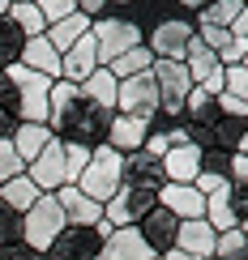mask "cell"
Here are the masks:
<instances>
[{
    "mask_svg": "<svg viewBox=\"0 0 248 260\" xmlns=\"http://www.w3.org/2000/svg\"><path fill=\"white\" fill-rule=\"evenodd\" d=\"M94 260H158V256L146 247V239L137 235V226H124V231H112V239H103Z\"/></svg>",
    "mask_w": 248,
    "mask_h": 260,
    "instance_id": "5bb4252c",
    "label": "cell"
},
{
    "mask_svg": "<svg viewBox=\"0 0 248 260\" xmlns=\"http://www.w3.org/2000/svg\"><path fill=\"white\" fill-rule=\"evenodd\" d=\"M240 9H244V0H214V5H206L197 13V21L192 26H218V30H231V21L240 17Z\"/></svg>",
    "mask_w": 248,
    "mask_h": 260,
    "instance_id": "f546056e",
    "label": "cell"
},
{
    "mask_svg": "<svg viewBox=\"0 0 248 260\" xmlns=\"http://www.w3.org/2000/svg\"><path fill=\"white\" fill-rule=\"evenodd\" d=\"M112 115H116V111H103V107L77 99L73 107H64V111L51 115L47 128H51V137H56V141H64V145H86V149H94V145H107Z\"/></svg>",
    "mask_w": 248,
    "mask_h": 260,
    "instance_id": "6da1fadb",
    "label": "cell"
},
{
    "mask_svg": "<svg viewBox=\"0 0 248 260\" xmlns=\"http://www.w3.org/2000/svg\"><path fill=\"white\" fill-rule=\"evenodd\" d=\"M26 179L35 183L39 192H60L64 183H69V175H64V141L51 137L47 145H43V154L26 167Z\"/></svg>",
    "mask_w": 248,
    "mask_h": 260,
    "instance_id": "30bf717a",
    "label": "cell"
},
{
    "mask_svg": "<svg viewBox=\"0 0 248 260\" xmlns=\"http://www.w3.org/2000/svg\"><path fill=\"white\" fill-rule=\"evenodd\" d=\"M231 183H248V154H231V171H227Z\"/></svg>",
    "mask_w": 248,
    "mask_h": 260,
    "instance_id": "ee69618b",
    "label": "cell"
},
{
    "mask_svg": "<svg viewBox=\"0 0 248 260\" xmlns=\"http://www.w3.org/2000/svg\"><path fill=\"white\" fill-rule=\"evenodd\" d=\"M94 69H99V51H94V39H90V35H86V39H77V43H73V47L60 56V81L81 85Z\"/></svg>",
    "mask_w": 248,
    "mask_h": 260,
    "instance_id": "9a60e30c",
    "label": "cell"
},
{
    "mask_svg": "<svg viewBox=\"0 0 248 260\" xmlns=\"http://www.w3.org/2000/svg\"><path fill=\"white\" fill-rule=\"evenodd\" d=\"M21 243V213H13L5 201H0V247Z\"/></svg>",
    "mask_w": 248,
    "mask_h": 260,
    "instance_id": "836d02e7",
    "label": "cell"
},
{
    "mask_svg": "<svg viewBox=\"0 0 248 260\" xmlns=\"http://www.w3.org/2000/svg\"><path fill=\"white\" fill-rule=\"evenodd\" d=\"M86 35H90V17H86V13H73V17L56 21V26H47V43L60 51V56H64L77 39H86Z\"/></svg>",
    "mask_w": 248,
    "mask_h": 260,
    "instance_id": "cb8c5ba5",
    "label": "cell"
},
{
    "mask_svg": "<svg viewBox=\"0 0 248 260\" xmlns=\"http://www.w3.org/2000/svg\"><path fill=\"white\" fill-rule=\"evenodd\" d=\"M90 39H94V51H99V69H107L116 56H124V51L142 47L146 35L137 21L128 17H94L90 21Z\"/></svg>",
    "mask_w": 248,
    "mask_h": 260,
    "instance_id": "5b68a950",
    "label": "cell"
},
{
    "mask_svg": "<svg viewBox=\"0 0 248 260\" xmlns=\"http://www.w3.org/2000/svg\"><path fill=\"white\" fill-rule=\"evenodd\" d=\"M158 205H163L176 222L206 218V197H201L192 183H163V188H158Z\"/></svg>",
    "mask_w": 248,
    "mask_h": 260,
    "instance_id": "8fae6325",
    "label": "cell"
},
{
    "mask_svg": "<svg viewBox=\"0 0 248 260\" xmlns=\"http://www.w3.org/2000/svg\"><path fill=\"white\" fill-rule=\"evenodd\" d=\"M231 35H235V39H240V43H244V47H248V5L240 9V17H235V21H231Z\"/></svg>",
    "mask_w": 248,
    "mask_h": 260,
    "instance_id": "bcb514c9",
    "label": "cell"
},
{
    "mask_svg": "<svg viewBox=\"0 0 248 260\" xmlns=\"http://www.w3.org/2000/svg\"><path fill=\"white\" fill-rule=\"evenodd\" d=\"M99 247H103V239L94 226H64L43 260H94Z\"/></svg>",
    "mask_w": 248,
    "mask_h": 260,
    "instance_id": "9c48e42d",
    "label": "cell"
},
{
    "mask_svg": "<svg viewBox=\"0 0 248 260\" xmlns=\"http://www.w3.org/2000/svg\"><path fill=\"white\" fill-rule=\"evenodd\" d=\"M13 128H17V120H13L9 111H0V141H9V137H13Z\"/></svg>",
    "mask_w": 248,
    "mask_h": 260,
    "instance_id": "7dc6e473",
    "label": "cell"
},
{
    "mask_svg": "<svg viewBox=\"0 0 248 260\" xmlns=\"http://www.w3.org/2000/svg\"><path fill=\"white\" fill-rule=\"evenodd\" d=\"M223 77H227V94H235L248 107V69L244 64H231V69H223Z\"/></svg>",
    "mask_w": 248,
    "mask_h": 260,
    "instance_id": "f35d334b",
    "label": "cell"
},
{
    "mask_svg": "<svg viewBox=\"0 0 248 260\" xmlns=\"http://www.w3.org/2000/svg\"><path fill=\"white\" fill-rule=\"evenodd\" d=\"M81 197H90L94 205H107L116 192L124 188V158L116 154L112 145H94L90 149V162H86L81 179L73 183Z\"/></svg>",
    "mask_w": 248,
    "mask_h": 260,
    "instance_id": "7a4b0ae2",
    "label": "cell"
},
{
    "mask_svg": "<svg viewBox=\"0 0 248 260\" xmlns=\"http://www.w3.org/2000/svg\"><path fill=\"white\" fill-rule=\"evenodd\" d=\"M240 260H248V252H244V256H240Z\"/></svg>",
    "mask_w": 248,
    "mask_h": 260,
    "instance_id": "db71d44e",
    "label": "cell"
},
{
    "mask_svg": "<svg viewBox=\"0 0 248 260\" xmlns=\"http://www.w3.org/2000/svg\"><path fill=\"white\" fill-rule=\"evenodd\" d=\"M39 197H43V192H39V188H35V183H30L26 175H17V179L0 183V201H5L13 213H26V209H30V205H35Z\"/></svg>",
    "mask_w": 248,
    "mask_h": 260,
    "instance_id": "4316f807",
    "label": "cell"
},
{
    "mask_svg": "<svg viewBox=\"0 0 248 260\" xmlns=\"http://www.w3.org/2000/svg\"><path fill=\"white\" fill-rule=\"evenodd\" d=\"M35 9L43 13V21H47V26H56V21H64V17L77 13V5H73V0H35Z\"/></svg>",
    "mask_w": 248,
    "mask_h": 260,
    "instance_id": "8d00e7d4",
    "label": "cell"
},
{
    "mask_svg": "<svg viewBox=\"0 0 248 260\" xmlns=\"http://www.w3.org/2000/svg\"><path fill=\"white\" fill-rule=\"evenodd\" d=\"M180 5H184L188 13H201V9H206V5H214V0H180Z\"/></svg>",
    "mask_w": 248,
    "mask_h": 260,
    "instance_id": "681fc988",
    "label": "cell"
},
{
    "mask_svg": "<svg viewBox=\"0 0 248 260\" xmlns=\"http://www.w3.org/2000/svg\"><path fill=\"white\" fill-rule=\"evenodd\" d=\"M244 128H248V120H244Z\"/></svg>",
    "mask_w": 248,
    "mask_h": 260,
    "instance_id": "11a10c76",
    "label": "cell"
},
{
    "mask_svg": "<svg viewBox=\"0 0 248 260\" xmlns=\"http://www.w3.org/2000/svg\"><path fill=\"white\" fill-rule=\"evenodd\" d=\"M231 213L235 218H248V183H231Z\"/></svg>",
    "mask_w": 248,
    "mask_h": 260,
    "instance_id": "b9f144b4",
    "label": "cell"
},
{
    "mask_svg": "<svg viewBox=\"0 0 248 260\" xmlns=\"http://www.w3.org/2000/svg\"><path fill=\"white\" fill-rule=\"evenodd\" d=\"M5 17L21 30V39H39V35H47V21H43V13L35 9V0H17V5H9Z\"/></svg>",
    "mask_w": 248,
    "mask_h": 260,
    "instance_id": "484cf974",
    "label": "cell"
},
{
    "mask_svg": "<svg viewBox=\"0 0 248 260\" xmlns=\"http://www.w3.org/2000/svg\"><path fill=\"white\" fill-rule=\"evenodd\" d=\"M244 5H248V0H244Z\"/></svg>",
    "mask_w": 248,
    "mask_h": 260,
    "instance_id": "6f0895ef",
    "label": "cell"
},
{
    "mask_svg": "<svg viewBox=\"0 0 248 260\" xmlns=\"http://www.w3.org/2000/svg\"><path fill=\"white\" fill-rule=\"evenodd\" d=\"M158 205V192H142V188H120L112 201L103 205V222H112L116 231H124V226H137L146 218L150 209Z\"/></svg>",
    "mask_w": 248,
    "mask_h": 260,
    "instance_id": "ba28073f",
    "label": "cell"
},
{
    "mask_svg": "<svg viewBox=\"0 0 248 260\" xmlns=\"http://www.w3.org/2000/svg\"><path fill=\"white\" fill-rule=\"evenodd\" d=\"M176 231H180V222L171 218L163 205H154V209L137 222V235L146 239V247H150L154 256H163V252H171V247H176Z\"/></svg>",
    "mask_w": 248,
    "mask_h": 260,
    "instance_id": "7c38bea8",
    "label": "cell"
},
{
    "mask_svg": "<svg viewBox=\"0 0 248 260\" xmlns=\"http://www.w3.org/2000/svg\"><path fill=\"white\" fill-rule=\"evenodd\" d=\"M158 260H201V256H188V252H180V247H171V252H163Z\"/></svg>",
    "mask_w": 248,
    "mask_h": 260,
    "instance_id": "c3c4849f",
    "label": "cell"
},
{
    "mask_svg": "<svg viewBox=\"0 0 248 260\" xmlns=\"http://www.w3.org/2000/svg\"><path fill=\"white\" fill-rule=\"evenodd\" d=\"M17 64H26L30 73H43V77L60 81V51L47 43V35H39V39H26V43H21Z\"/></svg>",
    "mask_w": 248,
    "mask_h": 260,
    "instance_id": "ac0fdd59",
    "label": "cell"
},
{
    "mask_svg": "<svg viewBox=\"0 0 248 260\" xmlns=\"http://www.w3.org/2000/svg\"><path fill=\"white\" fill-rule=\"evenodd\" d=\"M184 69H188V77H192V85H201L210 77V73H218L223 64H218V56L206 47L201 39H192V47H188V56H184Z\"/></svg>",
    "mask_w": 248,
    "mask_h": 260,
    "instance_id": "83f0119b",
    "label": "cell"
},
{
    "mask_svg": "<svg viewBox=\"0 0 248 260\" xmlns=\"http://www.w3.org/2000/svg\"><path fill=\"white\" fill-rule=\"evenodd\" d=\"M214 239H218V235L210 231L206 218H197V222H180V231H176V247H180V252H188V256H201V260L214 256Z\"/></svg>",
    "mask_w": 248,
    "mask_h": 260,
    "instance_id": "ffe728a7",
    "label": "cell"
},
{
    "mask_svg": "<svg viewBox=\"0 0 248 260\" xmlns=\"http://www.w3.org/2000/svg\"><path fill=\"white\" fill-rule=\"evenodd\" d=\"M13 5H17V0H13Z\"/></svg>",
    "mask_w": 248,
    "mask_h": 260,
    "instance_id": "9f6ffc18",
    "label": "cell"
},
{
    "mask_svg": "<svg viewBox=\"0 0 248 260\" xmlns=\"http://www.w3.org/2000/svg\"><path fill=\"white\" fill-rule=\"evenodd\" d=\"M0 111H9L17 120V90H13V81H9V73H0Z\"/></svg>",
    "mask_w": 248,
    "mask_h": 260,
    "instance_id": "60d3db41",
    "label": "cell"
},
{
    "mask_svg": "<svg viewBox=\"0 0 248 260\" xmlns=\"http://www.w3.org/2000/svg\"><path fill=\"white\" fill-rule=\"evenodd\" d=\"M47 141H51V128H47V124H21V120H17L13 137H9V145H13L17 158L30 167V162L43 154V145H47Z\"/></svg>",
    "mask_w": 248,
    "mask_h": 260,
    "instance_id": "7402d4cb",
    "label": "cell"
},
{
    "mask_svg": "<svg viewBox=\"0 0 248 260\" xmlns=\"http://www.w3.org/2000/svg\"><path fill=\"white\" fill-rule=\"evenodd\" d=\"M150 64H154V56H150V47L142 43V47L124 51V56H116L112 64H107V73H112L116 81H128V77H142V73H150Z\"/></svg>",
    "mask_w": 248,
    "mask_h": 260,
    "instance_id": "d4e9b609",
    "label": "cell"
},
{
    "mask_svg": "<svg viewBox=\"0 0 248 260\" xmlns=\"http://www.w3.org/2000/svg\"><path fill=\"white\" fill-rule=\"evenodd\" d=\"M60 201V213H64V226H99L103 222V205H94L90 197H81L73 183H64L56 192Z\"/></svg>",
    "mask_w": 248,
    "mask_h": 260,
    "instance_id": "2e32d148",
    "label": "cell"
},
{
    "mask_svg": "<svg viewBox=\"0 0 248 260\" xmlns=\"http://www.w3.org/2000/svg\"><path fill=\"white\" fill-rule=\"evenodd\" d=\"M107 5H133V0H107Z\"/></svg>",
    "mask_w": 248,
    "mask_h": 260,
    "instance_id": "816d5d0a",
    "label": "cell"
},
{
    "mask_svg": "<svg viewBox=\"0 0 248 260\" xmlns=\"http://www.w3.org/2000/svg\"><path fill=\"white\" fill-rule=\"evenodd\" d=\"M0 260H43V256L30 252L26 243H9V247H0Z\"/></svg>",
    "mask_w": 248,
    "mask_h": 260,
    "instance_id": "7bdbcfd3",
    "label": "cell"
},
{
    "mask_svg": "<svg viewBox=\"0 0 248 260\" xmlns=\"http://www.w3.org/2000/svg\"><path fill=\"white\" fill-rule=\"evenodd\" d=\"M244 252H248V239H244V235H240V231H223L218 239H214V256H210V260H240Z\"/></svg>",
    "mask_w": 248,
    "mask_h": 260,
    "instance_id": "1f68e13d",
    "label": "cell"
},
{
    "mask_svg": "<svg viewBox=\"0 0 248 260\" xmlns=\"http://www.w3.org/2000/svg\"><path fill=\"white\" fill-rule=\"evenodd\" d=\"M116 90H120V81H116L107 69H94L90 77L77 85V99L94 103V107H103V111H116Z\"/></svg>",
    "mask_w": 248,
    "mask_h": 260,
    "instance_id": "44dd1931",
    "label": "cell"
},
{
    "mask_svg": "<svg viewBox=\"0 0 248 260\" xmlns=\"http://www.w3.org/2000/svg\"><path fill=\"white\" fill-rule=\"evenodd\" d=\"M116 115H133V120L154 124V115H158V85H154L150 73L120 81V90H116Z\"/></svg>",
    "mask_w": 248,
    "mask_h": 260,
    "instance_id": "52a82bcc",
    "label": "cell"
},
{
    "mask_svg": "<svg viewBox=\"0 0 248 260\" xmlns=\"http://www.w3.org/2000/svg\"><path fill=\"white\" fill-rule=\"evenodd\" d=\"M64 231V213H60V201L56 192H43V197L30 205L26 213H21V243L30 247V252L47 256V247L56 243V235Z\"/></svg>",
    "mask_w": 248,
    "mask_h": 260,
    "instance_id": "3957f363",
    "label": "cell"
},
{
    "mask_svg": "<svg viewBox=\"0 0 248 260\" xmlns=\"http://www.w3.org/2000/svg\"><path fill=\"white\" fill-rule=\"evenodd\" d=\"M146 133L150 124L146 120H133V115H112V128H107V145L116 149V154H137V149L146 145Z\"/></svg>",
    "mask_w": 248,
    "mask_h": 260,
    "instance_id": "d6986e66",
    "label": "cell"
},
{
    "mask_svg": "<svg viewBox=\"0 0 248 260\" xmlns=\"http://www.w3.org/2000/svg\"><path fill=\"white\" fill-rule=\"evenodd\" d=\"M231 171V154L227 149H201V175H214V179H227ZM231 183V179H227Z\"/></svg>",
    "mask_w": 248,
    "mask_h": 260,
    "instance_id": "d6a6232c",
    "label": "cell"
},
{
    "mask_svg": "<svg viewBox=\"0 0 248 260\" xmlns=\"http://www.w3.org/2000/svg\"><path fill=\"white\" fill-rule=\"evenodd\" d=\"M9 81L17 90V120L21 124H47L51 107H47V90H51V77L43 73H30L26 64H9Z\"/></svg>",
    "mask_w": 248,
    "mask_h": 260,
    "instance_id": "277c9868",
    "label": "cell"
},
{
    "mask_svg": "<svg viewBox=\"0 0 248 260\" xmlns=\"http://www.w3.org/2000/svg\"><path fill=\"white\" fill-rule=\"evenodd\" d=\"M158 162H163L167 183H192L201 175V149L197 145H171Z\"/></svg>",
    "mask_w": 248,
    "mask_h": 260,
    "instance_id": "e0dca14e",
    "label": "cell"
},
{
    "mask_svg": "<svg viewBox=\"0 0 248 260\" xmlns=\"http://www.w3.org/2000/svg\"><path fill=\"white\" fill-rule=\"evenodd\" d=\"M142 149H146L150 158H163L167 149H171V141H167V133H163V128H150V133H146V145H142Z\"/></svg>",
    "mask_w": 248,
    "mask_h": 260,
    "instance_id": "ab89813d",
    "label": "cell"
},
{
    "mask_svg": "<svg viewBox=\"0 0 248 260\" xmlns=\"http://www.w3.org/2000/svg\"><path fill=\"white\" fill-rule=\"evenodd\" d=\"M73 5H77V13H86V17H103V9H107V0H73Z\"/></svg>",
    "mask_w": 248,
    "mask_h": 260,
    "instance_id": "f6af8a7d",
    "label": "cell"
},
{
    "mask_svg": "<svg viewBox=\"0 0 248 260\" xmlns=\"http://www.w3.org/2000/svg\"><path fill=\"white\" fill-rule=\"evenodd\" d=\"M167 183L163 175V162L150 158L146 149H137V154H124V188H142V192H158Z\"/></svg>",
    "mask_w": 248,
    "mask_h": 260,
    "instance_id": "4fadbf2b",
    "label": "cell"
},
{
    "mask_svg": "<svg viewBox=\"0 0 248 260\" xmlns=\"http://www.w3.org/2000/svg\"><path fill=\"white\" fill-rule=\"evenodd\" d=\"M21 30L13 26L9 17H0V73L9 69V64H17V56H21Z\"/></svg>",
    "mask_w": 248,
    "mask_h": 260,
    "instance_id": "4dcf8cb0",
    "label": "cell"
},
{
    "mask_svg": "<svg viewBox=\"0 0 248 260\" xmlns=\"http://www.w3.org/2000/svg\"><path fill=\"white\" fill-rule=\"evenodd\" d=\"M17 175H26V162L17 158V149L9 145V141H0V183H9Z\"/></svg>",
    "mask_w": 248,
    "mask_h": 260,
    "instance_id": "d590c367",
    "label": "cell"
},
{
    "mask_svg": "<svg viewBox=\"0 0 248 260\" xmlns=\"http://www.w3.org/2000/svg\"><path fill=\"white\" fill-rule=\"evenodd\" d=\"M86 162H90V149H86V145H64V175H69V183L81 179Z\"/></svg>",
    "mask_w": 248,
    "mask_h": 260,
    "instance_id": "74e56055",
    "label": "cell"
},
{
    "mask_svg": "<svg viewBox=\"0 0 248 260\" xmlns=\"http://www.w3.org/2000/svg\"><path fill=\"white\" fill-rule=\"evenodd\" d=\"M240 64H244V69H248V51H244V60H240Z\"/></svg>",
    "mask_w": 248,
    "mask_h": 260,
    "instance_id": "f5cc1de1",
    "label": "cell"
},
{
    "mask_svg": "<svg viewBox=\"0 0 248 260\" xmlns=\"http://www.w3.org/2000/svg\"><path fill=\"white\" fill-rule=\"evenodd\" d=\"M206 222H210V231H214V235H223V231H235V226H240V218L231 213V183L206 197Z\"/></svg>",
    "mask_w": 248,
    "mask_h": 260,
    "instance_id": "603a6c76",
    "label": "cell"
},
{
    "mask_svg": "<svg viewBox=\"0 0 248 260\" xmlns=\"http://www.w3.org/2000/svg\"><path fill=\"white\" fill-rule=\"evenodd\" d=\"M214 120H218V107H214V99L201 90V85H192L188 99H184V124H201V128H210Z\"/></svg>",
    "mask_w": 248,
    "mask_h": 260,
    "instance_id": "f1b7e54d",
    "label": "cell"
},
{
    "mask_svg": "<svg viewBox=\"0 0 248 260\" xmlns=\"http://www.w3.org/2000/svg\"><path fill=\"white\" fill-rule=\"evenodd\" d=\"M192 39H197V26H192L188 17H167V21H158V26L150 30L146 47H150V56H154V60H176V64H184Z\"/></svg>",
    "mask_w": 248,
    "mask_h": 260,
    "instance_id": "8992f818",
    "label": "cell"
},
{
    "mask_svg": "<svg viewBox=\"0 0 248 260\" xmlns=\"http://www.w3.org/2000/svg\"><path fill=\"white\" fill-rule=\"evenodd\" d=\"M9 5H13V0H0V17H5V13H9Z\"/></svg>",
    "mask_w": 248,
    "mask_h": 260,
    "instance_id": "f907efd6",
    "label": "cell"
},
{
    "mask_svg": "<svg viewBox=\"0 0 248 260\" xmlns=\"http://www.w3.org/2000/svg\"><path fill=\"white\" fill-rule=\"evenodd\" d=\"M77 103V85L73 81H51V90H47V107H51V115L56 111H64V107H73ZM47 115V120H51Z\"/></svg>",
    "mask_w": 248,
    "mask_h": 260,
    "instance_id": "e575fe53",
    "label": "cell"
}]
</instances>
